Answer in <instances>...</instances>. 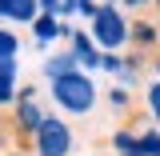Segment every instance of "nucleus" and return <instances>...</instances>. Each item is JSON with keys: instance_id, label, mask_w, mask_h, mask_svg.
Instances as JSON below:
<instances>
[{"instance_id": "obj_1", "label": "nucleus", "mask_w": 160, "mask_h": 156, "mask_svg": "<svg viewBox=\"0 0 160 156\" xmlns=\"http://www.w3.org/2000/svg\"><path fill=\"white\" fill-rule=\"evenodd\" d=\"M48 104L64 120H84V116H92L96 104H100V84H96V76L76 68V72H68V76L48 84Z\"/></svg>"}, {"instance_id": "obj_2", "label": "nucleus", "mask_w": 160, "mask_h": 156, "mask_svg": "<svg viewBox=\"0 0 160 156\" xmlns=\"http://www.w3.org/2000/svg\"><path fill=\"white\" fill-rule=\"evenodd\" d=\"M128 12L120 8V4H104L92 12V20L84 24V32L92 36L100 52H128Z\"/></svg>"}, {"instance_id": "obj_3", "label": "nucleus", "mask_w": 160, "mask_h": 156, "mask_svg": "<svg viewBox=\"0 0 160 156\" xmlns=\"http://www.w3.org/2000/svg\"><path fill=\"white\" fill-rule=\"evenodd\" d=\"M28 140H32V156H72V148H76V128H72V120L48 112Z\"/></svg>"}, {"instance_id": "obj_4", "label": "nucleus", "mask_w": 160, "mask_h": 156, "mask_svg": "<svg viewBox=\"0 0 160 156\" xmlns=\"http://www.w3.org/2000/svg\"><path fill=\"white\" fill-rule=\"evenodd\" d=\"M44 116H48V104H44V96H40V88H36V84H20V88H16V104H12L16 132H20V136H32Z\"/></svg>"}, {"instance_id": "obj_5", "label": "nucleus", "mask_w": 160, "mask_h": 156, "mask_svg": "<svg viewBox=\"0 0 160 156\" xmlns=\"http://www.w3.org/2000/svg\"><path fill=\"white\" fill-rule=\"evenodd\" d=\"M76 24H64V20L48 16V12H40L32 24H28V32H32V44H36L40 52H52V48H60L64 40H68V32H72Z\"/></svg>"}, {"instance_id": "obj_6", "label": "nucleus", "mask_w": 160, "mask_h": 156, "mask_svg": "<svg viewBox=\"0 0 160 156\" xmlns=\"http://www.w3.org/2000/svg\"><path fill=\"white\" fill-rule=\"evenodd\" d=\"M64 48L72 52V60H76V68H80V72H88V76H92V72H100V48L92 44V36H88L80 24L72 28V32H68Z\"/></svg>"}, {"instance_id": "obj_7", "label": "nucleus", "mask_w": 160, "mask_h": 156, "mask_svg": "<svg viewBox=\"0 0 160 156\" xmlns=\"http://www.w3.org/2000/svg\"><path fill=\"white\" fill-rule=\"evenodd\" d=\"M160 44V28H156V20H148V16H132L128 20V48L132 52H152Z\"/></svg>"}, {"instance_id": "obj_8", "label": "nucleus", "mask_w": 160, "mask_h": 156, "mask_svg": "<svg viewBox=\"0 0 160 156\" xmlns=\"http://www.w3.org/2000/svg\"><path fill=\"white\" fill-rule=\"evenodd\" d=\"M36 16H40L36 0H0V24L8 28H28Z\"/></svg>"}, {"instance_id": "obj_9", "label": "nucleus", "mask_w": 160, "mask_h": 156, "mask_svg": "<svg viewBox=\"0 0 160 156\" xmlns=\"http://www.w3.org/2000/svg\"><path fill=\"white\" fill-rule=\"evenodd\" d=\"M68 72H76V60H72V52L60 44V48H52V52H44V60H40V80H60L68 76Z\"/></svg>"}, {"instance_id": "obj_10", "label": "nucleus", "mask_w": 160, "mask_h": 156, "mask_svg": "<svg viewBox=\"0 0 160 156\" xmlns=\"http://www.w3.org/2000/svg\"><path fill=\"white\" fill-rule=\"evenodd\" d=\"M20 76H24V64L20 60H0V108H12L16 104Z\"/></svg>"}, {"instance_id": "obj_11", "label": "nucleus", "mask_w": 160, "mask_h": 156, "mask_svg": "<svg viewBox=\"0 0 160 156\" xmlns=\"http://www.w3.org/2000/svg\"><path fill=\"white\" fill-rule=\"evenodd\" d=\"M136 124V152L140 156H160V128L152 124V120H132Z\"/></svg>"}, {"instance_id": "obj_12", "label": "nucleus", "mask_w": 160, "mask_h": 156, "mask_svg": "<svg viewBox=\"0 0 160 156\" xmlns=\"http://www.w3.org/2000/svg\"><path fill=\"white\" fill-rule=\"evenodd\" d=\"M20 52H24V36L16 28L0 24V60H20Z\"/></svg>"}, {"instance_id": "obj_13", "label": "nucleus", "mask_w": 160, "mask_h": 156, "mask_svg": "<svg viewBox=\"0 0 160 156\" xmlns=\"http://www.w3.org/2000/svg\"><path fill=\"white\" fill-rule=\"evenodd\" d=\"M140 104H144L148 120L160 128V76H152L148 84H144V92H140Z\"/></svg>"}, {"instance_id": "obj_14", "label": "nucleus", "mask_w": 160, "mask_h": 156, "mask_svg": "<svg viewBox=\"0 0 160 156\" xmlns=\"http://www.w3.org/2000/svg\"><path fill=\"white\" fill-rule=\"evenodd\" d=\"M104 100H108V108L120 112V116H128V112H132V92H128V88H120V84H108Z\"/></svg>"}, {"instance_id": "obj_15", "label": "nucleus", "mask_w": 160, "mask_h": 156, "mask_svg": "<svg viewBox=\"0 0 160 156\" xmlns=\"http://www.w3.org/2000/svg\"><path fill=\"white\" fill-rule=\"evenodd\" d=\"M112 152H116V156L136 152V124H124V128L112 132Z\"/></svg>"}, {"instance_id": "obj_16", "label": "nucleus", "mask_w": 160, "mask_h": 156, "mask_svg": "<svg viewBox=\"0 0 160 156\" xmlns=\"http://www.w3.org/2000/svg\"><path fill=\"white\" fill-rule=\"evenodd\" d=\"M120 68H124V52H100V72L108 80H116Z\"/></svg>"}, {"instance_id": "obj_17", "label": "nucleus", "mask_w": 160, "mask_h": 156, "mask_svg": "<svg viewBox=\"0 0 160 156\" xmlns=\"http://www.w3.org/2000/svg\"><path fill=\"white\" fill-rule=\"evenodd\" d=\"M36 4H40V12H48V16L60 12V0H36Z\"/></svg>"}, {"instance_id": "obj_18", "label": "nucleus", "mask_w": 160, "mask_h": 156, "mask_svg": "<svg viewBox=\"0 0 160 156\" xmlns=\"http://www.w3.org/2000/svg\"><path fill=\"white\" fill-rule=\"evenodd\" d=\"M148 68H152V72H156V76H160V56H156V60H152V64H148Z\"/></svg>"}, {"instance_id": "obj_19", "label": "nucleus", "mask_w": 160, "mask_h": 156, "mask_svg": "<svg viewBox=\"0 0 160 156\" xmlns=\"http://www.w3.org/2000/svg\"><path fill=\"white\" fill-rule=\"evenodd\" d=\"M4 156H32V152H4Z\"/></svg>"}, {"instance_id": "obj_20", "label": "nucleus", "mask_w": 160, "mask_h": 156, "mask_svg": "<svg viewBox=\"0 0 160 156\" xmlns=\"http://www.w3.org/2000/svg\"><path fill=\"white\" fill-rule=\"evenodd\" d=\"M128 156H140V152H128Z\"/></svg>"}, {"instance_id": "obj_21", "label": "nucleus", "mask_w": 160, "mask_h": 156, "mask_svg": "<svg viewBox=\"0 0 160 156\" xmlns=\"http://www.w3.org/2000/svg\"><path fill=\"white\" fill-rule=\"evenodd\" d=\"M0 144H4V136H0Z\"/></svg>"}, {"instance_id": "obj_22", "label": "nucleus", "mask_w": 160, "mask_h": 156, "mask_svg": "<svg viewBox=\"0 0 160 156\" xmlns=\"http://www.w3.org/2000/svg\"><path fill=\"white\" fill-rule=\"evenodd\" d=\"M156 28H160V20H156Z\"/></svg>"}]
</instances>
